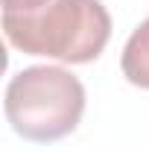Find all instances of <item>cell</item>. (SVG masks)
Listing matches in <instances>:
<instances>
[{"label":"cell","mask_w":149,"mask_h":152,"mask_svg":"<svg viewBox=\"0 0 149 152\" xmlns=\"http://www.w3.org/2000/svg\"><path fill=\"white\" fill-rule=\"evenodd\" d=\"M3 35L26 56L85 64L105 50L111 15L99 0H53L29 15L3 12Z\"/></svg>","instance_id":"obj_1"},{"label":"cell","mask_w":149,"mask_h":152,"mask_svg":"<svg viewBox=\"0 0 149 152\" xmlns=\"http://www.w3.org/2000/svg\"><path fill=\"white\" fill-rule=\"evenodd\" d=\"M3 108L6 120L23 140L53 143L79 126L85 111V88L64 67L35 64L9 79Z\"/></svg>","instance_id":"obj_2"},{"label":"cell","mask_w":149,"mask_h":152,"mask_svg":"<svg viewBox=\"0 0 149 152\" xmlns=\"http://www.w3.org/2000/svg\"><path fill=\"white\" fill-rule=\"evenodd\" d=\"M123 76L137 88H149V18L134 29L123 47L120 58Z\"/></svg>","instance_id":"obj_3"},{"label":"cell","mask_w":149,"mask_h":152,"mask_svg":"<svg viewBox=\"0 0 149 152\" xmlns=\"http://www.w3.org/2000/svg\"><path fill=\"white\" fill-rule=\"evenodd\" d=\"M47 3H53V0H3V12H9V15H29V12L44 9Z\"/></svg>","instance_id":"obj_4"}]
</instances>
